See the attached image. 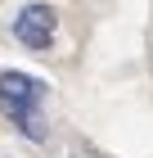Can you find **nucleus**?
<instances>
[{"instance_id": "obj_1", "label": "nucleus", "mask_w": 153, "mask_h": 158, "mask_svg": "<svg viewBox=\"0 0 153 158\" xmlns=\"http://www.w3.org/2000/svg\"><path fill=\"white\" fill-rule=\"evenodd\" d=\"M41 104H45V81H36L27 73H0V109L27 140H45Z\"/></svg>"}, {"instance_id": "obj_2", "label": "nucleus", "mask_w": 153, "mask_h": 158, "mask_svg": "<svg viewBox=\"0 0 153 158\" xmlns=\"http://www.w3.org/2000/svg\"><path fill=\"white\" fill-rule=\"evenodd\" d=\"M54 36H59V14H54V5H45V0H32V5H23V9L14 14V41L23 50H50L54 45Z\"/></svg>"}]
</instances>
